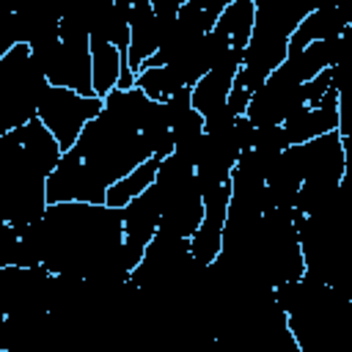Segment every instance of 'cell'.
<instances>
[{
	"label": "cell",
	"mask_w": 352,
	"mask_h": 352,
	"mask_svg": "<svg viewBox=\"0 0 352 352\" xmlns=\"http://www.w3.org/2000/svg\"><path fill=\"white\" fill-rule=\"evenodd\" d=\"M173 151L165 102L146 99L138 88L113 91L94 121L66 148L47 182L50 204H104L107 190L138 165Z\"/></svg>",
	"instance_id": "1"
},
{
	"label": "cell",
	"mask_w": 352,
	"mask_h": 352,
	"mask_svg": "<svg viewBox=\"0 0 352 352\" xmlns=\"http://www.w3.org/2000/svg\"><path fill=\"white\" fill-rule=\"evenodd\" d=\"M38 264L52 275L80 280H126L124 214L104 204H50L30 223Z\"/></svg>",
	"instance_id": "2"
},
{
	"label": "cell",
	"mask_w": 352,
	"mask_h": 352,
	"mask_svg": "<svg viewBox=\"0 0 352 352\" xmlns=\"http://www.w3.org/2000/svg\"><path fill=\"white\" fill-rule=\"evenodd\" d=\"M60 146L38 118L0 135V223L30 226L47 209V182Z\"/></svg>",
	"instance_id": "3"
},
{
	"label": "cell",
	"mask_w": 352,
	"mask_h": 352,
	"mask_svg": "<svg viewBox=\"0 0 352 352\" xmlns=\"http://www.w3.org/2000/svg\"><path fill=\"white\" fill-rule=\"evenodd\" d=\"M256 3L253 14V28L242 52L239 72L234 77V88L228 94V113L231 116H245L250 96L261 88V82L286 60L289 52V38L294 28L302 22V16L311 11V6L302 3Z\"/></svg>",
	"instance_id": "4"
},
{
	"label": "cell",
	"mask_w": 352,
	"mask_h": 352,
	"mask_svg": "<svg viewBox=\"0 0 352 352\" xmlns=\"http://www.w3.org/2000/svg\"><path fill=\"white\" fill-rule=\"evenodd\" d=\"M44 77L55 88H69L80 96H94L91 85V41L85 6L60 14V33L55 41L30 52Z\"/></svg>",
	"instance_id": "5"
},
{
	"label": "cell",
	"mask_w": 352,
	"mask_h": 352,
	"mask_svg": "<svg viewBox=\"0 0 352 352\" xmlns=\"http://www.w3.org/2000/svg\"><path fill=\"white\" fill-rule=\"evenodd\" d=\"M154 190L160 195V228L176 239H190L204 217L201 184L195 179L192 162L182 154H168L160 160Z\"/></svg>",
	"instance_id": "6"
},
{
	"label": "cell",
	"mask_w": 352,
	"mask_h": 352,
	"mask_svg": "<svg viewBox=\"0 0 352 352\" xmlns=\"http://www.w3.org/2000/svg\"><path fill=\"white\" fill-rule=\"evenodd\" d=\"M47 77L30 50L16 44L0 58V135L14 132L36 118Z\"/></svg>",
	"instance_id": "7"
},
{
	"label": "cell",
	"mask_w": 352,
	"mask_h": 352,
	"mask_svg": "<svg viewBox=\"0 0 352 352\" xmlns=\"http://www.w3.org/2000/svg\"><path fill=\"white\" fill-rule=\"evenodd\" d=\"M102 104H104V99H99V96H80L69 88L47 85L41 99H38L36 118L55 138L60 151H66L74 146V140L80 138L85 124L99 116Z\"/></svg>",
	"instance_id": "8"
},
{
	"label": "cell",
	"mask_w": 352,
	"mask_h": 352,
	"mask_svg": "<svg viewBox=\"0 0 352 352\" xmlns=\"http://www.w3.org/2000/svg\"><path fill=\"white\" fill-rule=\"evenodd\" d=\"M179 6L182 0H129V74H138L140 66L162 47Z\"/></svg>",
	"instance_id": "9"
},
{
	"label": "cell",
	"mask_w": 352,
	"mask_h": 352,
	"mask_svg": "<svg viewBox=\"0 0 352 352\" xmlns=\"http://www.w3.org/2000/svg\"><path fill=\"white\" fill-rule=\"evenodd\" d=\"M338 124H341V82L333 85L319 102L302 104L300 110H294L280 124V129H283L286 146H300L322 135L338 132Z\"/></svg>",
	"instance_id": "10"
},
{
	"label": "cell",
	"mask_w": 352,
	"mask_h": 352,
	"mask_svg": "<svg viewBox=\"0 0 352 352\" xmlns=\"http://www.w3.org/2000/svg\"><path fill=\"white\" fill-rule=\"evenodd\" d=\"M121 214H124V267L126 272H132L160 228V195L154 184L138 198H132L121 209Z\"/></svg>",
	"instance_id": "11"
},
{
	"label": "cell",
	"mask_w": 352,
	"mask_h": 352,
	"mask_svg": "<svg viewBox=\"0 0 352 352\" xmlns=\"http://www.w3.org/2000/svg\"><path fill=\"white\" fill-rule=\"evenodd\" d=\"M349 30H352V22H349V16L341 6H316L294 28V33L289 38V52H297V50H302L308 44H316V41L341 38Z\"/></svg>",
	"instance_id": "12"
},
{
	"label": "cell",
	"mask_w": 352,
	"mask_h": 352,
	"mask_svg": "<svg viewBox=\"0 0 352 352\" xmlns=\"http://www.w3.org/2000/svg\"><path fill=\"white\" fill-rule=\"evenodd\" d=\"M157 168H160V160L151 157V160H146L143 165H138L129 176L118 179V182L107 190V195H104V206H110V209H124L132 198H138L140 192H146V190L154 184Z\"/></svg>",
	"instance_id": "13"
},
{
	"label": "cell",
	"mask_w": 352,
	"mask_h": 352,
	"mask_svg": "<svg viewBox=\"0 0 352 352\" xmlns=\"http://www.w3.org/2000/svg\"><path fill=\"white\" fill-rule=\"evenodd\" d=\"M19 44V30H16V11L11 6L0 3V58L11 52Z\"/></svg>",
	"instance_id": "14"
}]
</instances>
